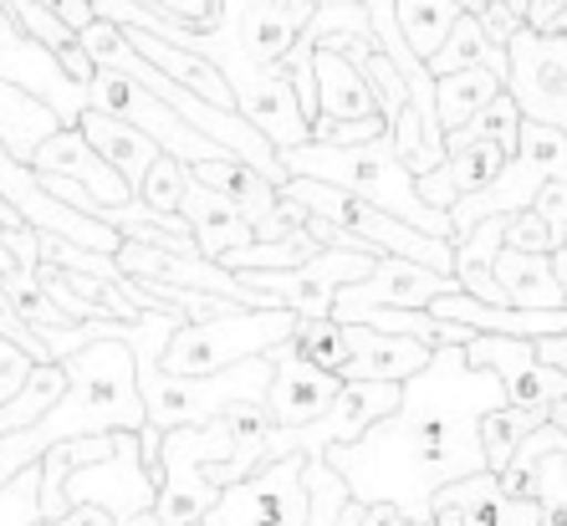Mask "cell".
<instances>
[{
  "mask_svg": "<svg viewBox=\"0 0 567 526\" xmlns=\"http://www.w3.org/2000/svg\"><path fill=\"white\" fill-rule=\"evenodd\" d=\"M553 277H557V287H563V307H567V246L553 250Z\"/></svg>",
  "mask_w": 567,
  "mask_h": 526,
  "instance_id": "obj_46",
  "label": "cell"
},
{
  "mask_svg": "<svg viewBox=\"0 0 567 526\" xmlns=\"http://www.w3.org/2000/svg\"><path fill=\"white\" fill-rule=\"evenodd\" d=\"M189 174H195L199 185L220 189L225 199H236V210L256 225V240H287L291 230H302V225L287 215V205H281V185H271L246 158L225 154V158H210V164H195Z\"/></svg>",
  "mask_w": 567,
  "mask_h": 526,
  "instance_id": "obj_17",
  "label": "cell"
},
{
  "mask_svg": "<svg viewBox=\"0 0 567 526\" xmlns=\"http://www.w3.org/2000/svg\"><path fill=\"white\" fill-rule=\"evenodd\" d=\"M6 6H11V16H16V21H21V27H27L37 41H47V47H52L56 56H62V66H66V72H72V78H78L82 87L93 93L97 62H93V56H87V47H82V31H72V27H66V21H62V16H56L52 6H41V0H6Z\"/></svg>",
  "mask_w": 567,
  "mask_h": 526,
  "instance_id": "obj_29",
  "label": "cell"
},
{
  "mask_svg": "<svg viewBox=\"0 0 567 526\" xmlns=\"http://www.w3.org/2000/svg\"><path fill=\"white\" fill-rule=\"evenodd\" d=\"M302 317L287 312V307H236L225 317H205V322H185V328L169 338L158 369L174 373V379H210L246 363V358H266L271 348L291 342Z\"/></svg>",
  "mask_w": 567,
  "mask_h": 526,
  "instance_id": "obj_4",
  "label": "cell"
},
{
  "mask_svg": "<svg viewBox=\"0 0 567 526\" xmlns=\"http://www.w3.org/2000/svg\"><path fill=\"white\" fill-rule=\"evenodd\" d=\"M93 107H97V113H113V118H123V123H133V128H144L148 138L164 148V154L185 158L189 169H195V164H210V158L230 154V148H220L215 138H205L195 123H185L169 103H164V97L148 93L144 82L128 78V72H118V66H97V78H93Z\"/></svg>",
  "mask_w": 567,
  "mask_h": 526,
  "instance_id": "obj_9",
  "label": "cell"
},
{
  "mask_svg": "<svg viewBox=\"0 0 567 526\" xmlns=\"http://www.w3.org/2000/svg\"><path fill=\"white\" fill-rule=\"evenodd\" d=\"M31 373H37V358H31L27 348H16L11 338H0V404H11V399L27 389Z\"/></svg>",
  "mask_w": 567,
  "mask_h": 526,
  "instance_id": "obj_37",
  "label": "cell"
},
{
  "mask_svg": "<svg viewBox=\"0 0 567 526\" xmlns=\"http://www.w3.org/2000/svg\"><path fill=\"white\" fill-rule=\"evenodd\" d=\"M154 11H164L169 21H179V27H215V16H220V0H148Z\"/></svg>",
  "mask_w": 567,
  "mask_h": 526,
  "instance_id": "obj_39",
  "label": "cell"
},
{
  "mask_svg": "<svg viewBox=\"0 0 567 526\" xmlns=\"http://www.w3.org/2000/svg\"><path fill=\"white\" fill-rule=\"evenodd\" d=\"M506 404V383L475 369L465 348H435L430 369L404 383V404L373 424L358 445H332L328 461L363 506H399L435 522V496L465 475L491 471L481 420Z\"/></svg>",
  "mask_w": 567,
  "mask_h": 526,
  "instance_id": "obj_1",
  "label": "cell"
},
{
  "mask_svg": "<svg viewBox=\"0 0 567 526\" xmlns=\"http://www.w3.org/2000/svg\"><path fill=\"white\" fill-rule=\"evenodd\" d=\"M271 353L266 358H246L236 369L210 373V379H174L164 369H138V389H144L148 404V424L158 434L185 430V424H210L220 414H230L236 404H266V389H271Z\"/></svg>",
  "mask_w": 567,
  "mask_h": 526,
  "instance_id": "obj_5",
  "label": "cell"
},
{
  "mask_svg": "<svg viewBox=\"0 0 567 526\" xmlns=\"http://www.w3.org/2000/svg\"><path fill=\"white\" fill-rule=\"evenodd\" d=\"M512 148L496 144V138H471V144H455L445 148V164L430 174H420V195L435 205V210H455L461 199L481 195L486 185H496L502 179V169L512 164Z\"/></svg>",
  "mask_w": 567,
  "mask_h": 526,
  "instance_id": "obj_20",
  "label": "cell"
},
{
  "mask_svg": "<svg viewBox=\"0 0 567 526\" xmlns=\"http://www.w3.org/2000/svg\"><path fill=\"white\" fill-rule=\"evenodd\" d=\"M66 369V394L52 404L47 420L31 430L0 440V486H11L21 471L41 465V455L66 440H93V434H144L148 430V404L138 389V358L128 342L97 338L87 348L62 358Z\"/></svg>",
  "mask_w": 567,
  "mask_h": 526,
  "instance_id": "obj_2",
  "label": "cell"
},
{
  "mask_svg": "<svg viewBox=\"0 0 567 526\" xmlns=\"http://www.w3.org/2000/svg\"><path fill=\"white\" fill-rule=\"evenodd\" d=\"M0 526H41V465L0 486Z\"/></svg>",
  "mask_w": 567,
  "mask_h": 526,
  "instance_id": "obj_36",
  "label": "cell"
},
{
  "mask_svg": "<svg viewBox=\"0 0 567 526\" xmlns=\"http://www.w3.org/2000/svg\"><path fill=\"white\" fill-rule=\"evenodd\" d=\"M62 128L66 123L56 118L41 97L21 93V87H11V82H0V144H6V154H11L16 164H27L31 169V164H37V148Z\"/></svg>",
  "mask_w": 567,
  "mask_h": 526,
  "instance_id": "obj_28",
  "label": "cell"
},
{
  "mask_svg": "<svg viewBox=\"0 0 567 526\" xmlns=\"http://www.w3.org/2000/svg\"><path fill=\"white\" fill-rule=\"evenodd\" d=\"M133 526H158V516L148 512V516H138V522H133Z\"/></svg>",
  "mask_w": 567,
  "mask_h": 526,
  "instance_id": "obj_51",
  "label": "cell"
},
{
  "mask_svg": "<svg viewBox=\"0 0 567 526\" xmlns=\"http://www.w3.org/2000/svg\"><path fill=\"white\" fill-rule=\"evenodd\" d=\"M475 369H491L506 383V404L516 409H537L553 420V404L567 399V373H557L553 363L537 358L532 338H496V332H475V342L465 348Z\"/></svg>",
  "mask_w": 567,
  "mask_h": 526,
  "instance_id": "obj_15",
  "label": "cell"
},
{
  "mask_svg": "<svg viewBox=\"0 0 567 526\" xmlns=\"http://www.w3.org/2000/svg\"><path fill=\"white\" fill-rule=\"evenodd\" d=\"M271 363H277V373H271V389H266V409H271V420H277L281 430L322 420V414L338 404V394L348 389L338 373L317 369V363L291 353V342L271 348Z\"/></svg>",
  "mask_w": 567,
  "mask_h": 526,
  "instance_id": "obj_18",
  "label": "cell"
},
{
  "mask_svg": "<svg viewBox=\"0 0 567 526\" xmlns=\"http://www.w3.org/2000/svg\"><path fill=\"white\" fill-rule=\"evenodd\" d=\"M317 6H328V0H317ZM461 6H465V11H475V16L486 11V0H461Z\"/></svg>",
  "mask_w": 567,
  "mask_h": 526,
  "instance_id": "obj_50",
  "label": "cell"
},
{
  "mask_svg": "<svg viewBox=\"0 0 567 526\" xmlns=\"http://www.w3.org/2000/svg\"><path fill=\"white\" fill-rule=\"evenodd\" d=\"M430 526H465V516L455 512V506H440V512H435V522H430Z\"/></svg>",
  "mask_w": 567,
  "mask_h": 526,
  "instance_id": "obj_48",
  "label": "cell"
},
{
  "mask_svg": "<svg viewBox=\"0 0 567 526\" xmlns=\"http://www.w3.org/2000/svg\"><path fill=\"white\" fill-rule=\"evenodd\" d=\"M16 271V250H11V240H6V225H0V281Z\"/></svg>",
  "mask_w": 567,
  "mask_h": 526,
  "instance_id": "obj_47",
  "label": "cell"
},
{
  "mask_svg": "<svg viewBox=\"0 0 567 526\" xmlns=\"http://www.w3.org/2000/svg\"><path fill=\"white\" fill-rule=\"evenodd\" d=\"M312 16H317V0H220L215 31L225 41H236L251 62L281 66L291 56V47L302 41Z\"/></svg>",
  "mask_w": 567,
  "mask_h": 526,
  "instance_id": "obj_14",
  "label": "cell"
},
{
  "mask_svg": "<svg viewBox=\"0 0 567 526\" xmlns=\"http://www.w3.org/2000/svg\"><path fill=\"white\" fill-rule=\"evenodd\" d=\"M353 353H348V383H410L430 369L435 348L420 338H394V332H373V328H348Z\"/></svg>",
  "mask_w": 567,
  "mask_h": 526,
  "instance_id": "obj_21",
  "label": "cell"
},
{
  "mask_svg": "<svg viewBox=\"0 0 567 526\" xmlns=\"http://www.w3.org/2000/svg\"><path fill=\"white\" fill-rule=\"evenodd\" d=\"M491 6H506V11H516L522 21H527V11H532V0H491Z\"/></svg>",
  "mask_w": 567,
  "mask_h": 526,
  "instance_id": "obj_49",
  "label": "cell"
},
{
  "mask_svg": "<svg viewBox=\"0 0 567 526\" xmlns=\"http://www.w3.org/2000/svg\"><path fill=\"white\" fill-rule=\"evenodd\" d=\"M506 246H516V250H542V256H553L557 240H553V230H547V220H542L537 210H522V215H512Z\"/></svg>",
  "mask_w": 567,
  "mask_h": 526,
  "instance_id": "obj_38",
  "label": "cell"
},
{
  "mask_svg": "<svg viewBox=\"0 0 567 526\" xmlns=\"http://www.w3.org/2000/svg\"><path fill=\"white\" fill-rule=\"evenodd\" d=\"M496 287L506 291V307H522V312H567L563 287L553 277V256H542V250L502 246V256H496Z\"/></svg>",
  "mask_w": 567,
  "mask_h": 526,
  "instance_id": "obj_27",
  "label": "cell"
},
{
  "mask_svg": "<svg viewBox=\"0 0 567 526\" xmlns=\"http://www.w3.org/2000/svg\"><path fill=\"white\" fill-rule=\"evenodd\" d=\"M481 27H486V37L496 41V47H506L516 31L527 27V21H522L516 11H506V6H491V0H486V11H481Z\"/></svg>",
  "mask_w": 567,
  "mask_h": 526,
  "instance_id": "obj_43",
  "label": "cell"
},
{
  "mask_svg": "<svg viewBox=\"0 0 567 526\" xmlns=\"http://www.w3.org/2000/svg\"><path fill=\"white\" fill-rule=\"evenodd\" d=\"M195 526H205V522H195Z\"/></svg>",
  "mask_w": 567,
  "mask_h": 526,
  "instance_id": "obj_52",
  "label": "cell"
},
{
  "mask_svg": "<svg viewBox=\"0 0 567 526\" xmlns=\"http://www.w3.org/2000/svg\"><path fill=\"white\" fill-rule=\"evenodd\" d=\"M440 506H455L465 516V526H542V501L512 496L496 471L465 475V481L445 486L435 496V512Z\"/></svg>",
  "mask_w": 567,
  "mask_h": 526,
  "instance_id": "obj_23",
  "label": "cell"
},
{
  "mask_svg": "<svg viewBox=\"0 0 567 526\" xmlns=\"http://www.w3.org/2000/svg\"><path fill=\"white\" fill-rule=\"evenodd\" d=\"M312 455H281L246 475L240 486H225L205 526H312V486H307Z\"/></svg>",
  "mask_w": 567,
  "mask_h": 526,
  "instance_id": "obj_10",
  "label": "cell"
},
{
  "mask_svg": "<svg viewBox=\"0 0 567 526\" xmlns=\"http://www.w3.org/2000/svg\"><path fill=\"white\" fill-rule=\"evenodd\" d=\"M123 37L138 47V56L144 62H154L164 78H174L179 87H189V93H199L205 103L215 107H236V93H230V82H225V72L215 62H205L199 52H189V47H179V41L158 37V31H144V27H123ZM240 113V107H236Z\"/></svg>",
  "mask_w": 567,
  "mask_h": 526,
  "instance_id": "obj_24",
  "label": "cell"
},
{
  "mask_svg": "<svg viewBox=\"0 0 567 526\" xmlns=\"http://www.w3.org/2000/svg\"><path fill=\"white\" fill-rule=\"evenodd\" d=\"M527 27L542 37H567V0H532Z\"/></svg>",
  "mask_w": 567,
  "mask_h": 526,
  "instance_id": "obj_42",
  "label": "cell"
},
{
  "mask_svg": "<svg viewBox=\"0 0 567 526\" xmlns=\"http://www.w3.org/2000/svg\"><path fill=\"white\" fill-rule=\"evenodd\" d=\"M281 164L287 174L297 179H322V185H338L348 195L369 199L379 210L399 215L404 225L424 230V236H440V240H455V225H450L445 210H435L430 199L420 195V174L399 158L394 138L383 133L373 144H353V148H338V144H297V148H281Z\"/></svg>",
  "mask_w": 567,
  "mask_h": 526,
  "instance_id": "obj_3",
  "label": "cell"
},
{
  "mask_svg": "<svg viewBox=\"0 0 567 526\" xmlns=\"http://www.w3.org/2000/svg\"><path fill=\"white\" fill-rule=\"evenodd\" d=\"M506 56H512L506 93L516 97L522 118L567 133V37H542L522 27L506 41Z\"/></svg>",
  "mask_w": 567,
  "mask_h": 526,
  "instance_id": "obj_13",
  "label": "cell"
},
{
  "mask_svg": "<svg viewBox=\"0 0 567 526\" xmlns=\"http://www.w3.org/2000/svg\"><path fill=\"white\" fill-rule=\"evenodd\" d=\"M0 82H11L21 93L41 97L66 128H78L82 113L93 107V93L66 72L62 56H56L47 41H37L21 21H16L6 0H0Z\"/></svg>",
  "mask_w": 567,
  "mask_h": 526,
  "instance_id": "obj_11",
  "label": "cell"
},
{
  "mask_svg": "<svg viewBox=\"0 0 567 526\" xmlns=\"http://www.w3.org/2000/svg\"><path fill=\"white\" fill-rule=\"evenodd\" d=\"M185 189H189V164L185 158H174V154H158L154 169H148V179H144V189H138V199L154 205L158 215H179Z\"/></svg>",
  "mask_w": 567,
  "mask_h": 526,
  "instance_id": "obj_35",
  "label": "cell"
},
{
  "mask_svg": "<svg viewBox=\"0 0 567 526\" xmlns=\"http://www.w3.org/2000/svg\"><path fill=\"white\" fill-rule=\"evenodd\" d=\"M291 353L343 379L348 353H353L348 322H338V317H312V322H307V317H302V322H297V332H291ZM343 383H348V379H343Z\"/></svg>",
  "mask_w": 567,
  "mask_h": 526,
  "instance_id": "obj_34",
  "label": "cell"
},
{
  "mask_svg": "<svg viewBox=\"0 0 567 526\" xmlns=\"http://www.w3.org/2000/svg\"><path fill=\"white\" fill-rule=\"evenodd\" d=\"M532 210L547 220V230H553L557 246H567V179H553V185L537 195V205Z\"/></svg>",
  "mask_w": 567,
  "mask_h": 526,
  "instance_id": "obj_40",
  "label": "cell"
},
{
  "mask_svg": "<svg viewBox=\"0 0 567 526\" xmlns=\"http://www.w3.org/2000/svg\"><path fill=\"white\" fill-rule=\"evenodd\" d=\"M394 11H399V27H404V41L430 66L440 56V47L450 41L455 21L465 16V6L461 0H394Z\"/></svg>",
  "mask_w": 567,
  "mask_h": 526,
  "instance_id": "obj_32",
  "label": "cell"
},
{
  "mask_svg": "<svg viewBox=\"0 0 567 526\" xmlns=\"http://www.w3.org/2000/svg\"><path fill=\"white\" fill-rule=\"evenodd\" d=\"M41 6H52L56 16H62L72 31H87L97 21V11H93V0H41Z\"/></svg>",
  "mask_w": 567,
  "mask_h": 526,
  "instance_id": "obj_44",
  "label": "cell"
},
{
  "mask_svg": "<svg viewBox=\"0 0 567 526\" xmlns=\"http://www.w3.org/2000/svg\"><path fill=\"white\" fill-rule=\"evenodd\" d=\"M506 93V78H496L491 66H465V72H450L435 78V107H440V128H461L475 113H486L496 97Z\"/></svg>",
  "mask_w": 567,
  "mask_h": 526,
  "instance_id": "obj_30",
  "label": "cell"
},
{
  "mask_svg": "<svg viewBox=\"0 0 567 526\" xmlns=\"http://www.w3.org/2000/svg\"><path fill=\"white\" fill-rule=\"evenodd\" d=\"M312 72H317V118H328V123L383 118L369 72H363L353 56L332 52V47H317V52H312Z\"/></svg>",
  "mask_w": 567,
  "mask_h": 526,
  "instance_id": "obj_22",
  "label": "cell"
},
{
  "mask_svg": "<svg viewBox=\"0 0 567 526\" xmlns=\"http://www.w3.org/2000/svg\"><path fill=\"white\" fill-rule=\"evenodd\" d=\"M236 430L230 420L210 424H185V430L164 434V481H158V526H195L215 512V501L225 496L210 481V465L236 461Z\"/></svg>",
  "mask_w": 567,
  "mask_h": 526,
  "instance_id": "obj_6",
  "label": "cell"
},
{
  "mask_svg": "<svg viewBox=\"0 0 567 526\" xmlns=\"http://www.w3.org/2000/svg\"><path fill=\"white\" fill-rule=\"evenodd\" d=\"M445 291H461V281L435 271V266L404 261V256H383L373 266L369 281H353V287L338 291L332 317L363 312V307H394V312H430V307L445 297Z\"/></svg>",
  "mask_w": 567,
  "mask_h": 526,
  "instance_id": "obj_16",
  "label": "cell"
},
{
  "mask_svg": "<svg viewBox=\"0 0 567 526\" xmlns=\"http://www.w3.org/2000/svg\"><path fill=\"white\" fill-rule=\"evenodd\" d=\"M66 512L72 506H97L118 526H133L138 516H148L158 506V481L144 465V450H138V434H118V450L103 455L93 465H78L72 481L62 491Z\"/></svg>",
  "mask_w": 567,
  "mask_h": 526,
  "instance_id": "obj_12",
  "label": "cell"
},
{
  "mask_svg": "<svg viewBox=\"0 0 567 526\" xmlns=\"http://www.w3.org/2000/svg\"><path fill=\"white\" fill-rule=\"evenodd\" d=\"M542 424H547V414H537V409H516V404L491 409L486 420H481V445H486V465H491V471L502 475L506 465L516 461V450L527 445Z\"/></svg>",
  "mask_w": 567,
  "mask_h": 526,
  "instance_id": "obj_33",
  "label": "cell"
},
{
  "mask_svg": "<svg viewBox=\"0 0 567 526\" xmlns=\"http://www.w3.org/2000/svg\"><path fill=\"white\" fill-rule=\"evenodd\" d=\"M465 66H491L496 78H512V56H506V47H496V41L486 37V27H481L475 11H465L461 21H455V31H450V41L440 47L435 62H430V72L450 78V72H465Z\"/></svg>",
  "mask_w": 567,
  "mask_h": 526,
  "instance_id": "obj_31",
  "label": "cell"
},
{
  "mask_svg": "<svg viewBox=\"0 0 567 526\" xmlns=\"http://www.w3.org/2000/svg\"><path fill=\"white\" fill-rule=\"evenodd\" d=\"M537 358L542 363H553L557 373H567V332H557V338H537Z\"/></svg>",
  "mask_w": 567,
  "mask_h": 526,
  "instance_id": "obj_45",
  "label": "cell"
},
{
  "mask_svg": "<svg viewBox=\"0 0 567 526\" xmlns=\"http://www.w3.org/2000/svg\"><path fill=\"white\" fill-rule=\"evenodd\" d=\"M338 526H424V522H414V516H404L399 506H363V501H353L343 512V522Z\"/></svg>",
  "mask_w": 567,
  "mask_h": 526,
  "instance_id": "obj_41",
  "label": "cell"
},
{
  "mask_svg": "<svg viewBox=\"0 0 567 526\" xmlns=\"http://www.w3.org/2000/svg\"><path fill=\"white\" fill-rule=\"evenodd\" d=\"M383 256L373 250H348V246H322L312 261L291 266V271H236L240 281L251 291H261L271 307H287L297 317H332V302H338V291L353 287V281H369L373 266Z\"/></svg>",
  "mask_w": 567,
  "mask_h": 526,
  "instance_id": "obj_8",
  "label": "cell"
},
{
  "mask_svg": "<svg viewBox=\"0 0 567 526\" xmlns=\"http://www.w3.org/2000/svg\"><path fill=\"white\" fill-rule=\"evenodd\" d=\"M78 128L87 133V144H93L97 154H103L107 164L128 179L133 195H138V189H144V179H148V169H154V158L164 154V148H158L144 128H133V123L113 118V113H97V107H87V113H82Z\"/></svg>",
  "mask_w": 567,
  "mask_h": 526,
  "instance_id": "obj_26",
  "label": "cell"
},
{
  "mask_svg": "<svg viewBox=\"0 0 567 526\" xmlns=\"http://www.w3.org/2000/svg\"><path fill=\"white\" fill-rule=\"evenodd\" d=\"M179 215H185L189 230H195L199 256H210V261H220L225 250L251 246V240H256V225L236 210V199H225L220 189L199 185L195 174H189V189H185V205H179Z\"/></svg>",
  "mask_w": 567,
  "mask_h": 526,
  "instance_id": "obj_25",
  "label": "cell"
},
{
  "mask_svg": "<svg viewBox=\"0 0 567 526\" xmlns=\"http://www.w3.org/2000/svg\"><path fill=\"white\" fill-rule=\"evenodd\" d=\"M553 179H567V133L563 128H547V123H522V148L516 158L502 169L496 185H486L481 195L461 199L455 210H450V225H455V240L471 236L481 220L491 215H522L537 205V195Z\"/></svg>",
  "mask_w": 567,
  "mask_h": 526,
  "instance_id": "obj_7",
  "label": "cell"
},
{
  "mask_svg": "<svg viewBox=\"0 0 567 526\" xmlns=\"http://www.w3.org/2000/svg\"><path fill=\"white\" fill-rule=\"evenodd\" d=\"M37 174H62V179H78L87 195L97 199L93 205V220H97V210H107V205H133V189H128V179H123L113 164H107L103 154H97L93 144H87V133L82 128H62V133H52L47 144L37 148V164H31Z\"/></svg>",
  "mask_w": 567,
  "mask_h": 526,
  "instance_id": "obj_19",
  "label": "cell"
}]
</instances>
